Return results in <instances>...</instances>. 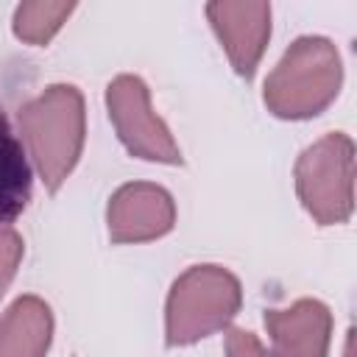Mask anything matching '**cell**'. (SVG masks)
<instances>
[{"instance_id":"6da1fadb","label":"cell","mask_w":357,"mask_h":357,"mask_svg":"<svg viewBox=\"0 0 357 357\" xmlns=\"http://www.w3.org/2000/svg\"><path fill=\"white\" fill-rule=\"evenodd\" d=\"M17 126L31 167L39 173L45 190L56 192L84 151V95L73 84H50L17 109Z\"/></svg>"},{"instance_id":"7a4b0ae2","label":"cell","mask_w":357,"mask_h":357,"mask_svg":"<svg viewBox=\"0 0 357 357\" xmlns=\"http://www.w3.org/2000/svg\"><path fill=\"white\" fill-rule=\"evenodd\" d=\"M343 64L326 36H298L265 78L262 100L282 120H310L340 92Z\"/></svg>"},{"instance_id":"3957f363","label":"cell","mask_w":357,"mask_h":357,"mask_svg":"<svg viewBox=\"0 0 357 357\" xmlns=\"http://www.w3.org/2000/svg\"><path fill=\"white\" fill-rule=\"evenodd\" d=\"M240 279L223 265H192L170 287L165 304V343L190 346L231 324L240 312Z\"/></svg>"},{"instance_id":"277c9868","label":"cell","mask_w":357,"mask_h":357,"mask_svg":"<svg viewBox=\"0 0 357 357\" xmlns=\"http://www.w3.org/2000/svg\"><path fill=\"white\" fill-rule=\"evenodd\" d=\"M301 206L318 226H337L354 209V142L343 131L307 145L293 167Z\"/></svg>"},{"instance_id":"5b68a950","label":"cell","mask_w":357,"mask_h":357,"mask_svg":"<svg viewBox=\"0 0 357 357\" xmlns=\"http://www.w3.org/2000/svg\"><path fill=\"white\" fill-rule=\"evenodd\" d=\"M106 109L120 142L131 156L159 165L184 162L170 128L153 112L151 92L139 75H117L106 86Z\"/></svg>"},{"instance_id":"8992f818","label":"cell","mask_w":357,"mask_h":357,"mask_svg":"<svg viewBox=\"0 0 357 357\" xmlns=\"http://www.w3.org/2000/svg\"><path fill=\"white\" fill-rule=\"evenodd\" d=\"M112 243H148L165 237L176 223L173 195L151 181L123 184L106 206Z\"/></svg>"},{"instance_id":"52a82bcc","label":"cell","mask_w":357,"mask_h":357,"mask_svg":"<svg viewBox=\"0 0 357 357\" xmlns=\"http://www.w3.org/2000/svg\"><path fill=\"white\" fill-rule=\"evenodd\" d=\"M206 17L218 33L237 75L251 78L271 39V6L268 3H209Z\"/></svg>"},{"instance_id":"ba28073f","label":"cell","mask_w":357,"mask_h":357,"mask_svg":"<svg viewBox=\"0 0 357 357\" xmlns=\"http://www.w3.org/2000/svg\"><path fill=\"white\" fill-rule=\"evenodd\" d=\"M273 357H329L332 312L318 298H298L284 310H265Z\"/></svg>"},{"instance_id":"9c48e42d","label":"cell","mask_w":357,"mask_h":357,"mask_svg":"<svg viewBox=\"0 0 357 357\" xmlns=\"http://www.w3.org/2000/svg\"><path fill=\"white\" fill-rule=\"evenodd\" d=\"M53 340V312L39 296H20L0 315V357H45Z\"/></svg>"},{"instance_id":"30bf717a","label":"cell","mask_w":357,"mask_h":357,"mask_svg":"<svg viewBox=\"0 0 357 357\" xmlns=\"http://www.w3.org/2000/svg\"><path fill=\"white\" fill-rule=\"evenodd\" d=\"M31 187H33L31 159L11 126L6 103L0 100V229L25 212L31 201Z\"/></svg>"},{"instance_id":"8fae6325","label":"cell","mask_w":357,"mask_h":357,"mask_svg":"<svg viewBox=\"0 0 357 357\" xmlns=\"http://www.w3.org/2000/svg\"><path fill=\"white\" fill-rule=\"evenodd\" d=\"M73 8L75 3H45V0L20 3L14 11V36L28 45L45 47L67 22Z\"/></svg>"},{"instance_id":"7c38bea8","label":"cell","mask_w":357,"mask_h":357,"mask_svg":"<svg viewBox=\"0 0 357 357\" xmlns=\"http://www.w3.org/2000/svg\"><path fill=\"white\" fill-rule=\"evenodd\" d=\"M22 254H25L22 237H20L11 226H3V229H0V298L6 296L8 284L14 282L17 268H20V262H22Z\"/></svg>"},{"instance_id":"4fadbf2b","label":"cell","mask_w":357,"mask_h":357,"mask_svg":"<svg viewBox=\"0 0 357 357\" xmlns=\"http://www.w3.org/2000/svg\"><path fill=\"white\" fill-rule=\"evenodd\" d=\"M226 357H273V354L262 346V340L254 332L231 326L226 332Z\"/></svg>"},{"instance_id":"5bb4252c","label":"cell","mask_w":357,"mask_h":357,"mask_svg":"<svg viewBox=\"0 0 357 357\" xmlns=\"http://www.w3.org/2000/svg\"><path fill=\"white\" fill-rule=\"evenodd\" d=\"M346 357H351V337H349V346H346Z\"/></svg>"}]
</instances>
